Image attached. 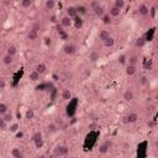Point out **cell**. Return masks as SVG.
<instances>
[{"label": "cell", "mask_w": 158, "mask_h": 158, "mask_svg": "<svg viewBox=\"0 0 158 158\" xmlns=\"http://www.w3.org/2000/svg\"><path fill=\"white\" fill-rule=\"evenodd\" d=\"M69 153V148L67 146H58V147H56L55 148V154L56 156H59V157H62V156H67Z\"/></svg>", "instance_id": "obj_1"}, {"label": "cell", "mask_w": 158, "mask_h": 158, "mask_svg": "<svg viewBox=\"0 0 158 158\" xmlns=\"http://www.w3.org/2000/svg\"><path fill=\"white\" fill-rule=\"evenodd\" d=\"M137 119H138V115L136 114V112H131V114H129L127 116L124 117L122 122H124V124H132V122H136Z\"/></svg>", "instance_id": "obj_2"}, {"label": "cell", "mask_w": 158, "mask_h": 158, "mask_svg": "<svg viewBox=\"0 0 158 158\" xmlns=\"http://www.w3.org/2000/svg\"><path fill=\"white\" fill-rule=\"evenodd\" d=\"M111 147V142L110 141H105L103 144H100V147H99V152L101 153V154H104V153H108L109 152V150H110Z\"/></svg>", "instance_id": "obj_3"}, {"label": "cell", "mask_w": 158, "mask_h": 158, "mask_svg": "<svg viewBox=\"0 0 158 158\" xmlns=\"http://www.w3.org/2000/svg\"><path fill=\"white\" fill-rule=\"evenodd\" d=\"M67 16H69L70 19H76L78 16V13H77V7L76 6H69L67 9Z\"/></svg>", "instance_id": "obj_4"}, {"label": "cell", "mask_w": 158, "mask_h": 158, "mask_svg": "<svg viewBox=\"0 0 158 158\" xmlns=\"http://www.w3.org/2000/svg\"><path fill=\"white\" fill-rule=\"evenodd\" d=\"M148 13H150V9H148V6L146 4H141L138 6V14L141 16H146V15H148Z\"/></svg>", "instance_id": "obj_5"}, {"label": "cell", "mask_w": 158, "mask_h": 158, "mask_svg": "<svg viewBox=\"0 0 158 158\" xmlns=\"http://www.w3.org/2000/svg\"><path fill=\"white\" fill-rule=\"evenodd\" d=\"M111 36H110V34H109V31H106V30H103V31H100V34H99V40L100 41H103V43L108 38H110Z\"/></svg>", "instance_id": "obj_6"}, {"label": "cell", "mask_w": 158, "mask_h": 158, "mask_svg": "<svg viewBox=\"0 0 158 158\" xmlns=\"http://www.w3.org/2000/svg\"><path fill=\"white\" fill-rule=\"evenodd\" d=\"M70 24H72V19L69 16H63L62 19H61V25H62L63 27H69Z\"/></svg>", "instance_id": "obj_7"}, {"label": "cell", "mask_w": 158, "mask_h": 158, "mask_svg": "<svg viewBox=\"0 0 158 158\" xmlns=\"http://www.w3.org/2000/svg\"><path fill=\"white\" fill-rule=\"evenodd\" d=\"M76 52V46L74 45H66L64 46V53L67 55H73Z\"/></svg>", "instance_id": "obj_8"}, {"label": "cell", "mask_w": 158, "mask_h": 158, "mask_svg": "<svg viewBox=\"0 0 158 158\" xmlns=\"http://www.w3.org/2000/svg\"><path fill=\"white\" fill-rule=\"evenodd\" d=\"M124 99L126 100V101H131L132 99H133V91L131 89H129V90H126L124 93Z\"/></svg>", "instance_id": "obj_9"}, {"label": "cell", "mask_w": 158, "mask_h": 158, "mask_svg": "<svg viewBox=\"0 0 158 158\" xmlns=\"http://www.w3.org/2000/svg\"><path fill=\"white\" fill-rule=\"evenodd\" d=\"M27 38L30 41H36L37 40V31L35 30H30L27 32Z\"/></svg>", "instance_id": "obj_10"}, {"label": "cell", "mask_w": 158, "mask_h": 158, "mask_svg": "<svg viewBox=\"0 0 158 158\" xmlns=\"http://www.w3.org/2000/svg\"><path fill=\"white\" fill-rule=\"evenodd\" d=\"M136 72H137L136 66H127V68H126V74L127 76H133V74H136Z\"/></svg>", "instance_id": "obj_11"}, {"label": "cell", "mask_w": 158, "mask_h": 158, "mask_svg": "<svg viewBox=\"0 0 158 158\" xmlns=\"http://www.w3.org/2000/svg\"><path fill=\"white\" fill-rule=\"evenodd\" d=\"M9 112V106H7L5 103H1L0 104V115L1 116H4L5 114Z\"/></svg>", "instance_id": "obj_12"}, {"label": "cell", "mask_w": 158, "mask_h": 158, "mask_svg": "<svg viewBox=\"0 0 158 158\" xmlns=\"http://www.w3.org/2000/svg\"><path fill=\"white\" fill-rule=\"evenodd\" d=\"M100 58V55H99V52H95V51H93L89 55V59L91 62H96L98 59Z\"/></svg>", "instance_id": "obj_13"}, {"label": "cell", "mask_w": 158, "mask_h": 158, "mask_svg": "<svg viewBox=\"0 0 158 158\" xmlns=\"http://www.w3.org/2000/svg\"><path fill=\"white\" fill-rule=\"evenodd\" d=\"M46 70H47V67H46V64H43V63H40V64L36 67V72H38L40 74H43Z\"/></svg>", "instance_id": "obj_14"}, {"label": "cell", "mask_w": 158, "mask_h": 158, "mask_svg": "<svg viewBox=\"0 0 158 158\" xmlns=\"http://www.w3.org/2000/svg\"><path fill=\"white\" fill-rule=\"evenodd\" d=\"M13 61H14V59H13V57H11V56H9V55H5L4 57H3V63H4V64H6V66H10V64L13 63Z\"/></svg>", "instance_id": "obj_15"}, {"label": "cell", "mask_w": 158, "mask_h": 158, "mask_svg": "<svg viewBox=\"0 0 158 158\" xmlns=\"http://www.w3.org/2000/svg\"><path fill=\"white\" fill-rule=\"evenodd\" d=\"M30 79H31L32 82L38 80V79H40V73H38V72H36V70L31 72V73H30Z\"/></svg>", "instance_id": "obj_16"}, {"label": "cell", "mask_w": 158, "mask_h": 158, "mask_svg": "<svg viewBox=\"0 0 158 158\" xmlns=\"http://www.w3.org/2000/svg\"><path fill=\"white\" fill-rule=\"evenodd\" d=\"M77 7V13H78V15H85L87 14V7L85 6H83V5H78V6H76Z\"/></svg>", "instance_id": "obj_17"}, {"label": "cell", "mask_w": 158, "mask_h": 158, "mask_svg": "<svg viewBox=\"0 0 158 158\" xmlns=\"http://www.w3.org/2000/svg\"><path fill=\"white\" fill-rule=\"evenodd\" d=\"M120 13H121V10H120V9H117L116 6H112L110 9V15H111V16H114V17L119 16V15H120Z\"/></svg>", "instance_id": "obj_18"}, {"label": "cell", "mask_w": 158, "mask_h": 158, "mask_svg": "<svg viewBox=\"0 0 158 158\" xmlns=\"http://www.w3.org/2000/svg\"><path fill=\"white\" fill-rule=\"evenodd\" d=\"M70 98H72V93H70L68 89L63 90L62 91V99L63 100H69Z\"/></svg>", "instance_id": "obj_19"}, {"label": "cell", "mask_w": 158, "mask_h": 158, "mask_svg": "<svg viewBox=\"0 0 158 158\" xmlns=\"http://www.w3.org/2000/svg\"><path fill=\"white\" fill-rule=\"evenodd\" d=\"M138 63V57L137 56H131L129 58V66H136Z\"/></svg>", "instance_id": "obj_20"}, {"label": "cell", "mask_w": 158, "mask_h": 158, "mask_svg": "<svg viewBox=\"0 0 158 158\" xmlns=\"http://www.w3.org/2000/svg\"><path fill=\"white\" fill-rule=\"evenodd\" d=\"M32 141H34L35 143H36V142H40V141H42V133H41V132H35L34 136H32Z\"/></svg>", "instance_id": "obj_21"}, {"label": "cell", "mask_w": 158, "mask_h": 158, "mask_svg": "<svg viewBox=\"0 0 158 158\" xmlns=\"http://www.w3.org/2000/svg\"><path fill=\"white\" fill-rule=\"evenodd\" d=\"M55 5H56V3L53 0H46V3H45V6H46L47 10H52L55 7Z\"/></svg>", "instance_id": "obj_22"}, {"label": "cell", "mask_w": 158, "mask_h": 158, "mask_svg": "<svg viewBox=\"0 0 158 158\" xmlns=\"http://www.w3.org/2000/svg\"><path fill=\"white\" fill-rule=\"evenodd\" d=\"M114 45H115V40H114L112 37H110V38H108L106 41L104 42V46H105V47H112Z\"/></svg>", "instance_id": "obj_23"}, {"label": "cell", "mask_w": 158, "mask_h": 158, "mask_svg": "<svg viewBox=\"0 0 158 158\" xmlns=\"http://www.w3.org/2000/svg\"><path fill=\"white\" fill-rule=\"evenodd\" d=\"M114 6H116L117 9H122V7H125V1L124 0H115V4H114Z\"/></svg>", "instance_id": "obj_24"}, {"label": "cell", "mask_w": 158, "mask_h": 158, "mask_svg": "<svg viewBox=\"0 0 158 158\" xmlns=\"http://www.w3.org/2000/svg\"><path fill=\"white\" fill-rule=\"evenodd\" d=\"M35 117V111L32 110V109H28L27 111H26V119L27 120H32Z\"/></svg>", "instance_id": "obj_25"}, {"label": "cell", "mask_w": 158, "mask_h": 158, "mask_svg": "<svg viewBox=\"0 0 158 158\" xmlns=\"http://www.w3.org/2000/svg\"><path fill=\"white\" fill-rule=\"evenodd\" d=\"M7 55L11 56V57H14V56L16 55V47H14V46H10V47L7 48Z\"/></svg>", "instance_id": "obj_26"}, {"label": "cell", "mask_w": 158, "mask_h": 158, "mask_svg": "<svg viewBox=\"0 0 158 158\" xmlns=\"http://www.w3.org/2000/svg\"><path fill=\"white\" fill-rule=\"evenodd\" d=\"M0 129H1V131H5L7 129V122L1 117L0 119Z\"/></svg>", "instance_id": "obj_27"}, {"label": "cell", "mask_w": 158, "mask_h": 158, "mask_svg": "<svg viewBox=\"0 0 158 158\" xmlns=\"http://www.w3.org/2000/svg\"><path fill=\"white\" fill-rule=\"evenodd\" d=\"M11 156L14 158L19 157V156H21V152H20V148H13L11 150Z\"/></svg>", "instance_id": "obj_28"}, {"label": "cell", "mask_w": 158, "mask_h": 158, "mask_svg": "<svg viewBox=\"0 0 158 158\" xmlns=\"http://www.w3.org/2000/svg\"><path fill=\"white\" fill-rule=\"evenodd\" d=\"M3 119H4L6 122H10V121H13L14 116H13V114H11V112H7V114H5V115L3 116Z\"/></svg>", "instance_id": "obj_29"}, {"label": "cell", "mask_w": 158, "mask_h": 158, "mask_svg": "<svg viewBox=\"0 0 158 158\" xmlns=\"http://www.w3.org/2000/svg\"><path fill=\"white\" fill-rule=\"evenodd\" d=\"M31 5H32V1H31V0H22V1H21V6L25 7V9H26V7H30Z\"/></svg>", "instance_id": "obj_30"}, {"label": "cell", "mask_w": 158, "mask_h": 158, "mask_svg": "<svg viewBox=\"0 0 158 158\" xmlns=\"http://www.w3.org/2000/svg\"><path fill=\"white\" fill-rule=\"evenodd\" d=\"M74 21H76V28H80L83 26V21L79 16H77L76 19H74Z\"/></svg>", "instance_id": "obj_31"}, {"label": "cell", "mask_w": 158, "mask_h": 158, "mask_svg": "<svg viewBox=\"0 0 158 158\" xmlns=\"http://www.w3.org/2000/svg\"><path fill=\"white\" fill-rule=\"evenodd\" d=\"M94 13H95V15H98V16H103L104 9L101 6H99V7H96L95 10H94Z\"/></svg>", "instance_id": "obj_32"}, {"label": "cell", "mask_w": 158, "mask_h": 158, "mask_svg": "<svg viewBox=\"0 0 158 158\" xmlns=\"http://www.w3.org/2000/svg\"><path fill=\"white\" fill-rule=\"evenodd\" d=\"M19 129H20L19 124H13V125H10V131H11V132H17V131H19Z\"/></svg>", "instance_id": "obj_33"}, {"label": "cell", "mask_w": 158, "mask_h": 158, "mask_svg": "<svg viewBox=\"0 0 158 158\" xmlns=\"http://www.w3.org/2000/svg\"><path fill=\"white\" fill-rule=\"evenodd\" d=\"M135 45H136V47H138V48L143 47V46H144V38H138Z\"/></svg>", "instance_id": "obj_34"}, {"label": "cell", "mask_w": 158, "mask_h": 158, "mask_svg": "<svg viewBox=\"0 0 158 158\" xmlns=\"http://www.w3.org/2000/svg\"><path fill=\"white\" fill-rule=\"evenodd\" d=\"M103 22L104 24H110L111 22V19L109 15H103Z\"/></svg>", "instance_id": "obj_35"}, {"label": "cell", "mask_w": 158, "mask_h": 158, "mask_svg": "<svg viewBox=\"0 0 158 158\" xmlns=\"http://www.w3.org/2000/svg\"><path fill=\"white\" fill-rule=\"evenodd\" d=\"M100 6V4H99V1H91L90 3V7H93V10H95L96 7Z\"/></svg>", "instance_id": "obj_36"}, {"label": "cell", "mask_w": 158, "mask_h": 158, "mask_svg": "<svg viewBox=\"0 0 158 158\" xmlns=\"http://www.w3.org/2000/svg\"><path fill=\"white\" fill-rule=\"evenodd\" d=\"M48 131H49V132H56V131H57V127H56V125H55V124L48 125Z\"/></svg>", "instance_id": "obj_37"}, {"label": "cell", "mask_w": 158, "mask_h": 158, "mask_svg": "<svg viewBox=\"0 0 158 158\" xmlns=\"http://www.w3.org/2000/svg\"><path fill=\"white\" fill-rule=\"evenodd\" d=\"M59 38H61V40H64V41H66V40H68V34H67L66 31H64V32H62V34H59Z\"/></svg>", "instance_id": "obj_38"}, {"label": "cell", "mask_w": 158, "mask_h": 158, "mask_svg": "<svg viewBox=\"0 0 158 158\" xmlns=\"http://www.w3.org/2000/svg\"><path fill=\"white\" fill-rule=\"evenodd\" d=\"M5 87H6V83H5V80L1 78V79H0V89L4 90V89H5Z\"/></svg>", "instance_id": "obj_39"}, {"label": "cell", "mask_w": 158, "mask_h": 158, "mask_svg": "<svg viewBox=\"0 0 158 158\" xmlns=\"http://www.w3.org/2000/svg\"><path fill=\"white\" fill-rule=\"evenodd\" d=\"M36 147H37V148H41L42 146H43V141H40V142H36Z\"/></svg>", "instance_id": "obj_40"}, {"label": "cell", "mask_w": 158, "mask_h": 158, "mask_svg": "<svg viewBox=\"0 0 158 158\" xmlns=\"http://www.w3.org/2000/svg\"><path fill=\"white\" fill-rule=\"evenodd\" d=\"M141 84H147V78H146V77H142V78H141Z\"/></svg>", "instance_id": "obj_41"}, {"label": "cell", "mask_w": 158, "mask_h": 158, "mask_svg": "<svg viewBox=\"0 0 158 158\" xmlns=\"http://www.w3.org/2000/svg\"><path fill=\"white\" fill-rule=\"evenodd\" d=\"M150 11H151V16H152V17H154V14H156V11H154V7H152Z\"/></svg>", "instance_id": "obj_42"}, {"label": "cell", "mask_w": 158, "mask_h": 158, "mask_svg": "<svg viewBox=\"0 0 158 158\" xmlns=\"http://www.w3.org/2000/svg\"><path fill=\"white\" fill-rule=\"evenodd\" d=\"M16 136H17V137H19V138H21V137H22V136H24V133H22V132H21V131H20V132H17V133H16Z\"/></svg>", "instance_id": "obj_43"}, {"label": "cell", "mask_w": 158, "mask_h": 158, "mask_svg": "<svg viewBox=\"0 0 158 158\" xmlns=\"http://www.w3.org/2000/svg\"><path fill=\"white\" fill-rule=\"evenodd\" d=\"M120 62H121V63H124V62H125V57H124V56H122V57L120 58Z\"/></svg>", "instance_id": "obj_44"}, {"label": "cell", "mask_w": 158, "mask_h": 158, "mask_svg": "<svg viewBox=\"0 0 158 158\" xmlns=\"http://www.w3.org/2000/svg\"><path fill=\"white\" fill-rule=\"evenodd\" d=\"M95 126H96L95 124H90V125H89V127H90V129H94V127H95Z\"/></svg>", "instance_id": "obj_45"}, {"label": "cell", "mask_w": 158, "mask_h": 158, "mask_svg": "<svg viewBox=\"0 0 158 158\" xmlns=\"http://www.w3.org/2000/svg\"><path fill=\"white\" fill-rule=\"evenodd\" d=\"M46 40H47V41H46V43H47V45H48V43H51V40H49V38H46Z\"/></svg>", "instance_id": "obj_46"}, {"label": "cell", "mask_w": 158, "mask_h": 158, "mask_svg": "<svg viewBox=\"0 0 158 158\" xmlns=\"http://www.w3.org/2000/svg\"><path fill=\"white\" fill-rule=\"evenodd\" d=\"M16 158H24V157H22V154H21V156H19V157H16Z\"/></svg>", "instance_id": "obj_47"}, {"label": "cell", "mask_w": 158, "mask_h": 158, "mask_svg": "<svg viewBox=\"0 0 158 158\" xmlns=\"http://www.w3.org/2000/svg\"><path fill=\"white\" fill-rule=\"evenodd\" d=\"M157 158H158V154H157Z\"/></svg>", "instance_id": "obj_48"}, {"label": "cell", "mask_w": 158, "mask_h": 158, "mask_svg": "<svg viewBox=\"0 0 158 158\" xmlns=\"http://www.w3.org/2000/svg\"><path fill=\"white\" fill-rule=\"evenodd\" d=\"M157 38H158V37H157Z\"/></svg>", "instance_id": "obj_49"}]
</instances>
